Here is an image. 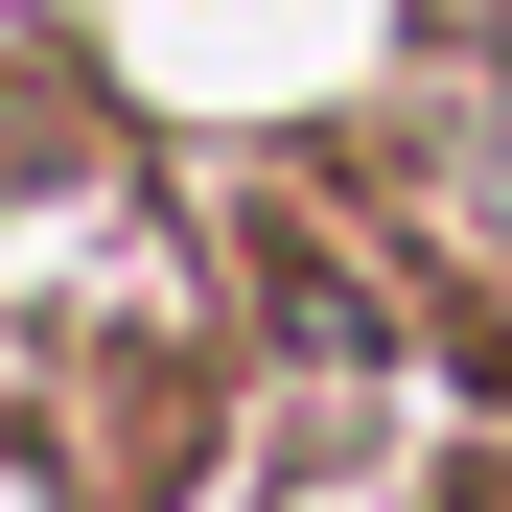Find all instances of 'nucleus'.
Returning a JSON list of instances; mask_svg holds the SVG:
<instances>
[{
  "label": "nucleus",
  "mask_w": 512,
  "mask_h": 512,
  "mask_svg": "<svg viewBox=\"0 0 512 512\" xmlns=\"http://www.w3.org/2000/svg\"><path fill=\"white\" fill-rule=\"evenodd\" d=\"M0 512H70V489H47V466H24V443H0Z\"/></svg>",
  "instance_id": "obj_1"
}]
</instances>
